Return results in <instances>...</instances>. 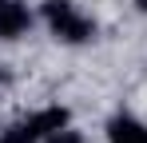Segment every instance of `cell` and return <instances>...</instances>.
I'll list each match as a JSON object with an SVG mask.
<instances>
[{
    "mask_svg": "<svg viewBox=\"0 0 147 143\" xmlns=\"http://www.w3.org/2000/svg\"><path fill=\"white\" fill-rule=\"evenodd\" d=\"M103 135H107V143H147V123L127 115V111H119V115L107 119Z\"/></svg>",
    "mask_w": 147,
    "mask_h": 143,
    "instance_id": "cell-3",
    "label": "cell"
},
{
    "mask_svg": "<svg viewBox=\"0 0 147 143\" xmlns=\"http://www.w3.org/2000/svg\"><path fill=\"white\" fill-rule=\"evenodd\" d=\"M0 143H36V139H32V131H28L24 123H16V127L0 131Z\"/></svg>",
    "mask_w": 147,
    "mask_h": 143,
    "instance_id": "cell-5",
    "label": "cell"
},
{
    "mask_svg": "<svg viewBox=\"0 0 147 143\" xmlns=\"http://www.w3.org/2000/svg\"><path fill=\"white\" fill-rule=\"evenodd\" d=\"M32 28V8L24 0H0V40H20Z\"/></svg>",
    "mask_w": 147,
    "mask_h": 143,
    "instance_id": "cell-2",
    "label": "cell"
},
{
    "mask_svg": "<svg viewBox=\"0 0 147 143\" xmlns=\"http://www.w3.org/2000/svg\"><path fill=\"white\" fill-rule=\"evenodd\" d=\"M40 143H84V135L76 131L72 123H68V127H60V131H52L48 139H40Z\"/></svg>",
    "mask_w": 147,
    "mask_h": 143,
    "instance_id": "cell-6",
    "label": "cell"
},
{
    "mask_svg": "<svg viewBox=\"0 0 147 143\" xmlns=\"http://www.w3.org/2000/svg\"><path fill=\"white\" fill-rule=\"evenodd\" d=\"M40 12H44L48 32L60 40V44H88V40L96 36V20L84 16L72 0H44Z\"/></svg>",
    "mask_w": 147,
    "mask_h": 143,
    "instance_id": "cell-1",
    "label": "cell"
},
{
    "mask_svg": "<svg viewBox=\"0 0 147 143\" xmlns=\"http://www.w3.org/2000/svg\"><path fill=\"white\" fill-rule=\"evenodd\" d=\"M0 84H4V72H0Z\"/></svg>",
    "mask_w": 147,
    "mask_h": 143,
    "instance_id": "cell-8",
    "label": "cell"
},
{
    "mask_svg": "<svg viewBox=\"0 0 147 143\" xmlns=\"http://www.w3.org/2000/svg\"><path fill=\"white\" fill-rule=\"evenodd\" d=\"M131 4H135V8H139V12H147V0H131Z\"/></svg>",
    "mask_w": 147,
    "mask_h": 143,
    "instance_id": "cell-7",
    "label": "cell"
},
{
    "mask_svg": "<svg viewBox=\"0 0 147 143\" xmlns=\"http://www.w3.org/2000/svg\"><path fill=\"white\" fill-rule=\"evenodd\" d=\"M24 127L32 131V139H48L52 131H60V127H68V107H44V111H36V115L24 119Z\"/></svg>",
    "mask_w": 147,
    "mask_h": 143,
    "instance_id": "cell-4",
    "label": "cell"
}]
</instances>
